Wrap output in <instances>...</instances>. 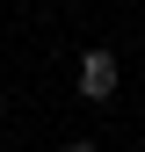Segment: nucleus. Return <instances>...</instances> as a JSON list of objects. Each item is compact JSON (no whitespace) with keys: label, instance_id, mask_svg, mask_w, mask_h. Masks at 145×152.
I'll return each instance as SVG.
<instances>
[{"label":"nucleus","instance_id":"nucleus-1","mask_svg":"<svg viewBox=\"0 0 145 152\" xmlns=\"http://www.w3.org/2000/svg\"><path fill=\"white\" fill-rule=\"evenodd\" d=\"M80 94L87 102H109L116 94V51H87L80 58Z\"/></svg>","mask_w":145,"mask_h":152},{"label":"nucleus","instance_id":"nucleus-2","mask_svg":"<svg viewBox=\"0 0 145 152\" xmlns=\"http://www.w3.org/2000/svg\"><path fill=\"white\" fill-rule=\"evenodd\" d=\"M58 152H94V145H87V138H72V145H58Z\"/></svg>","mask_w":145,"mask_h":152},{"label":"nucleus","instance_id":"nucleus-3","mask_svg":"<svg viewBox=\"0 0 145 152\" xmlns=\"http://www.w3.org/2000/svg\"><path fill=\"white\" fill-rule=\"evenodd\" d=\"M0 116H7V102H0Z\"/></svg>","mask_w":145,"mask_h":152}]
</instances>
